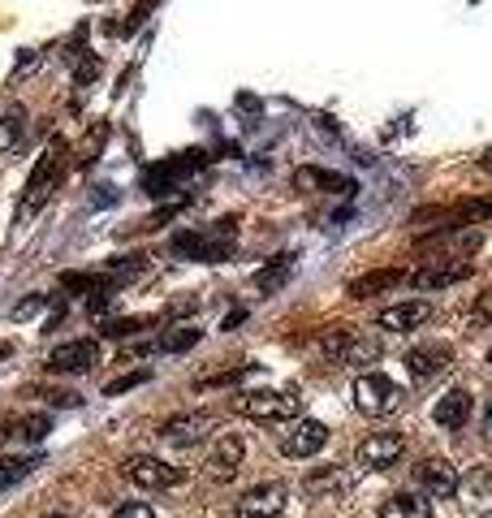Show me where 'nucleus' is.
<instances>
[{"label": "nucleus", "mask_w": 492, "mask_h": 518, "mask_svg": "<svg viewBox=\"0 0 492 518\" xmlns=\"http://www.w3.org/2000/svg\"><path fill=\"white\" fill-rule=\"evenodd\" d=\"M290 272H294V255H277L268 268L255 272V290H259V294H277L281 285L290 281Z\"/></svg>", "instance_id": "4be33fe9"}, {"label": "nucleus", "mask_w": 492, "mask_h": 518, "mask_svg": "<svg viewBox=\"0 0 492 518\" xmlns=\"http://www.w3.org/2000/svg\"><path fill=\"white\" fill-rule=\"evenodd\" d=\"M100 363V342L95 337H78V342H61L48 354V372L57 376H74V372H91Z\"/></svg>", "instance_id": "1a4fd4ad"}, {"label": "nucleus", "mask_w": 492, "mask_h": 518, "mask_svg": "<svg viewBox=\"0 0 492 518\" xmlns=\"http://www.w3.org/2000/svg\"><path fill=\"white\" fill-rule=\"evenodd\" d=\"M402 454H406V441L398 432H376L354 449V462H359L363 471H389V467H398Z\"/></svg>", "instance_id": "6e6552de"}, {"label": "nucleus", "mask_w": 492, "mask_h": 518, "mask_svg": "<svg viewBox=\"0 0 492 518\" xmlns=\"http://www.w3.org/2000/svg\"><path fill=\"white\" fill-rule=\"evenodd\" d=\"M354 406H359L363 415H393L402 406V389L393 385L389 376L367 372V376L354 380Z\"/></svg>", "instance_id": "20e7f679"}, {"label": "nucleus", "mask_w": 492, "mask_h": 518, "mask_svg": "<svg viewBox=\"0 0 492 518\" xmlns=\"http://www.w3.org/2000/svg\"><path fill=\"white\" fill-rule=\"evenodd\" d=\"M380 518H432V497L423 493H393L380 501Z\"/></svg>", "instance_id": "6ab92c4d"}, {"label": "nucleus", "mask_w": 492, "mask_h": 518, "mask_svg": "<svg viewBox=\"0 0 492 518\" xmlns=\"http://www.w3.org/2000/svg\"><path fill=\"white\" fill-rule=\"evenodd\" d=\"M484 518H492V510H488V514H484Z\"/></svg>", "instance_id": "ea45409f"}, {"label": "nucleus", "mask_w": 492, "mask_h": 518, "mask_svg": "<svg viewBox=\"0 0 492 518\" xmlns=\"http://www.w3.org/2000/svg\"><path fill=\"white\" fill-rule=\"evenodd\" d=\"M147 324H152L147 316H130V320H108V324H104V337H134L139 329H147Z\"/></svg>", "instance_id": "cd10ccee"}, {"label": "nucleus", "mask_w": 492, "mask_h": 518, "mask_svg": "<svg viewBox=\"0 0 492 518\" xmlns=\"http://www.w3.org/2000/svg\"><path fill=\"white\" fill-rule=\"evenodd\" d=\"M324 445H328V428L320 424V419H294L290 432L281 436L285 458H311V454H320Z\"/></svg>", "instance_id": "9b49d317"}, {"label": "nucleus", "mask_w": 492, "mask_h": 518, "mask_svg": "<svg viewBox=\"0 0 492 518\" xmlns=\"http://www.w3.org/2000/svg\"><path fill=\"white\" fill-rule=\"evenodd\" d=\"M449 363H454V350H449L445 342H428V346H415L406 354V372L415 380H432L449 372Z\"/></svg>", "instance_id": "f8f14e48"}, {"label": "nucleus", "mask_w": 492, "mask_h": 518, "mask_svg": "<svg viewBox=\"0 0 492 518\" xmlns=\"http://www.w3.org/2000/svg\"><path fill=\"white\" fill-rule=\"evenodd\" d=\"M31 65H35V48H22L18 65H13V78H18V74H26V70H31Z\"/></svg>", "instance_id": "f704fd0d"}, {"label": "nucleus", "mask_w": 492, "mask_h": 518, "mask_svg": "<svg viewBox=\"0 0 492 518\" xmlns=\"http://www.w3.org/2000/svg\"><path fill=\"white\" fill-rule=\"evenodd\" d=\"M39 307H44V294H31V298H22V303L9 311V316H13V320H26V316H35Z\"/></svg>", "instance_id": "2f4dec72"}, {"label": "nucleus", "mask_w": 492, "mask_h": 518, "mask_svg": "<svg viewBox=\"0 0 492 518\" xmlns=\"http://www.w3.org/2000/svg\"><path fill=\"white\" fill-rule=\"evenodd\" d=\"M415 484H419L423 497L449 501V497L458 493V467L449 458H423L419 467H415Z\"/></svg>", "instance_id": "0eeeda50"}, {"label": "nucleus", "mask_w": 492, "mask_h": 518, "mask_svg": "<svg viewBox=\"0 0 492 518\" xmlns=\"http://www.w3.org/2000/svg\"><path fill=\"white\" fill-rule=\"evenodd\" d=\"M285 497H290V488H285L281 480H268V484H255L246 488L242 501H238V518H281L285 510Z\"/></svg>", "instance_id": "9d476101"}, {"label": "nucleus", "mask_w": 492, "mask_h": 518, "mask_svg": "<svg viewBox=\"0 0 492 518\" xmlns=\"http://www.w3.org/2000/svg\"><path fill=\"white\" fill-rule=\"evenodd\" d=\"M212 432V415H173L160 424V436L173 445H195Z\"/></svg>", "instance_id": "f3484780"}, {"label": "nucleus", "mask_w": 492, "mask_h": 518, "mask_svg": "<svg viewBox=\"0 0 492 518\" xmlns=\"http://www.w3.org/2000/svg\"><path fill=\"white\" fill-rule=\"evenodd\" d=\"M199 342H203V329H195V324H177V329L156 337L152 350H160V354H186L190 346H199Z\"/></svg>", "instance_id": "412c9836"}, {"label": "nucleus", "mask_w": 492, "mask_h": 518, "mask_svg": "<svg viewBox=\"0 0 492 518\" xmlns=\"http://www.w3.org/2000/svg\"><path fill=\"white\" fill-rule=\"evenodd\" d=\"M26 139V108L13 104L5 117H0V152H18Z\"/></svg>", "instance_id": "5701e85b"}, {"label": "nucleus", "mask_w": 492, "mask_h": 518, "mask_svg": "<svg viewBox=\"0 0 492 518\" xmlns=\"http://www.w3.org/2000/svg\"><path fill=\"white\" fill-rule=\"evenodd\" d=\"M324 488H346V480H341L337 471H316V475H307V493H324Z\"/></svg>", "instance_id": "c85d7f7f"}, {"label": "nucleus", "mask_w": 492, "mask_h": 518, "mask_svg": "<svg viewBox=\"0 0 492 518\" xmlns=\"http://www.w3.org/2000/svg\"><path fill=\"white\" fill-rule=\"evenodd\" d=\"M126 480L130 484H139V488H173V484H182L186 480V471L182 467H173V462H164V458H152V454H134L126 458Z\"/></svg>", "instance_id": "39448f33"}, {"label": "nucleus", "mask_w": 492, "mask_h": 518, "mask_svg": "<svg viewBox=\"0 0 492 518\" xmlns=\"http://www.w3.org/2000/svg\"><path fill=\"white\" fill-rule=\"evenodd\" d=\"M436 428H445V432H458V428H467V419H471V393L467 389H449L445 398H436Z\"/></svg>", "instance_id": "2eb2a0df"}, {"label": "nucleus", "mask_w": 492, "mask_h": 518, "mask_svg": "<svg viewBox=\"0 0 492 518\" xmlns=\"http://www.w3.org/2000/svg\"><path fill=\"white\" fill-rule=\"evenodd\" d=\"M324 350L333 354L337 363H376L380 359V342L367 333H354V329H333L324 337Z\"/></svg>", "instance_id": "423d86ee"}, {"label": "nucleus", "mask_w": 492, "mask_h": 518, "mask_svg": "<svg viewBox=\"0 0 492 518\" xmlns=\"http://www.w3.org/2000/svg\"><path fill=\"white\" fill-rule=\"evenodd\" d=\"M229 406L246 419H259V424H294V419H303V398L281 389H246V393H234Z\"/></svg>", "instance_id": "f257e3e1"}, {"label": "nucleus", "mask_w": 492, "mask_h": 518, "mask_svg": "<svg viewBox=\"0 0 492 518\" xmlns=\"http://www.w3.org/2000/svg\"><path fill=\"white\" fill-rule=\"evenodd\" d=\"M462 277H471V259H454V264H441V259H436L432 268L415 272L410 285H415V290H445V285H454Z\"/></svg>", "instance_id": "a211bd4d"}, {"label": "nucleus", "mask_w": 492, "mask_h": 518, "mask_svg": "<svg viewBox=\"0 0 492 518\" xmlns=\"http://www.w3.org/2000/svg\"><path fill=\"white\" fill-rule=\"evenodd\" d=\"M432 320V303H423V298H415V303H398V307H385L376 316L380 329H389V333H410V329H419V324H428Z\"/></svg>", "instance_id": "4468645a"}, {"label": "nucleus", "mask_w": 492, "mask_h": 518, "mask_svg": "<svg viewBox=\"0 0 492 518\" xmlns=\"http://www.w3.org/2000/svg\"><path fill=\"white\" fill-rule=\"evenodd\" d=\"M61 156H65V143L57 139L48 147L44 156H39V165L31 169V177H26V195H22V216L39 212L48 203V195L57 190V177H61Z\"/></svg>", "instance_id": "7ed1b4c3"}, {"label": "nucleus", "mask_w": 492, "mask_h": 518, "mask_svg": "<svg viewBox=\"0 0 492 518\" xmlns=\"http://www.w3.org/2000/svg\"><path fill=\"white\" fill-rule=\"evenodd\" d=\"M95 208H108V203H117V190L113 186H108V182H100V186H95Z\"/></svg>", "instance_id": "72a5a7b5"}, {"label": "nucleus", "mask_w": 492, "mask_h": 518, "mask_svg": "<svg viewBox=\"0 0 492 518\" xmlns=\"http://www.w3.org/2000/svg\"><path fill=\"white\" fill-rule=\"evenodd\" d=\"M242 458H246V445L238 441V436L225 432L221 441L212 445V454H208V462H203V467H208L212 480H234L238 467H242Z\"/></svg>", "instance_id": "ddd939ff"}, {"label": "nucleus", "mask_w": 492, "mask_h": 518, "mask_svg": "<svg viewBox=\"0 0 492 518\" xmlns=\"http://www.w3.org/2000/svg\"><path fill=\"white\" fill-rule=\"evenodd\" d=\"M0 441H5V432H0Z\"/></svg>", "instance_id": "a19ab883"}, {"label": "nucleus", "mask_w": 492, "mask_h": 518, "mask_svg": "<svg viewBox=\"0 0 492 518\" xmlns=\"http://www.w3.org/2000/svg\"><path fill=\"white\" fill-rule=\"evenodd\" d=\"M95 74H100V61H95V57H87V61H82L78 70H74V83H78V87H87Z\"/></svg>", "instance_id": "473e14b6"}, {"label": "nucleus", "mask_w": 492, "mask_h": 518, "mask_svg": "<svg viewBox=\"0 0 492 518\" xmlns=\"http://www.w3.org/2000/svg\"><path fill=\"white\" fill-rule=\"evenodd\" d=\"M294 186H298V190H341V195H350V190H354L350 177L328 173V169H311V165L294 169Z\"/></svg>", "instance_id": "aec40b11"}, {"label": "nucleus", "mask_w": 492, "mask_h": 518, "mask_svg": "<svg viewBox=\"0 0 492 518\" xmlns=\"http://www.w3.org/2000/svg\"><path fill=\"white\" fill-rule=\"evenodd\" d=\"M488 363H492V350H488Z\"/></svg>", "instance_id": "58836bf2"}, {"label": "nucleus", "mask_w": 492, "mask_h": 518, "mask_svg": "<svg viewBox=\"0 0 492 518\" xmlns=\"http://www.w3.org/2000/svg\"><path fill=\"white\" fill-rule=\"evenodd\" d=\"M234 234H238V221L225 216V221H216L212 229H199V234H177L173 255L177 259H203V264H221V259L234 251Z\"/></svg>", "instance_id": "f03ea898"}, {"label": "nucleus", "mask_w": 492, "mask_h": 518, "mask_svg": "<svg viewBox=\"0 0 492 518\" xmlns=\"http://www.w3.org/2000/svg\"><path fill=\"white\" fill-rule=\"evenodd\" d=\"M35 467H39V458H5V462H0V493L13 488V484H22Z\"/></svg>", "instance_id": "393cba45"}, {"label": "nucleus", "mask_w": 492, "mask_h": 518, "mask_svg": "<svg viewBox=\"0 0 492 518\" xmlns=\"http://www.w3.org/2000/svg\"><path fill=\"white\" fill-rule=\"evenodd\" d=\"M480 165H484V169L492 173V152H484V160H480Z\"/></svg>", "instance_id": "e433bc0d"}, {"label": "nucleus", "mask_w": 492, "mask_h": 518, "mask_svg": "<svg viewBox=\"0 0 492 518\" xmlns=\"http://www.w3.org/2000/svg\"><path fill=\"white\" fill-rule=\"evenodd\" d=\"M203 165V156L199 152H186L182 160H169V165H156L152 173L143 177V190L147 195H169V186L177 182V177H186L190 169H199Z\"/></svg>", "instance_id": "dca6fc26"}, {"label": "nucleus", "mask_w": 492, "mask_h": 518, "mask_svg": "<svg viewBox=\"0 0 492 518\" xmlns=\"http://www.w3.org/2000/svg\"><path fill=\"white\" fill-rule=\"evenodd\" d=\"M48 432H52V419L48 415H22V424H18L22 441H44Z\"/></svg>", "instance_id": "bb28decb"}, {"label": "nucleus", "mask_w": 492, "mask_h": 518, "mask_svg": "<svg viewBox=\"0 0 492 518\" xmlns=\"http://www.w3.org/2000/svg\"><path fill=\"white\" fill-rule=\"evenodd\" d=\"M147 380H152L147 367H139V372H130V376H117V380H108V385H104V398H121V393L139 389V385H147Z\"/></svg>", "instance_id": "a878e982"}, {"label": "nucleus", "mask_w": 492, "mask_h": 518, "mask_svg": "<svg viewBox=\"0 0 492 518\" xmlns=\"http://www.w3.org/2000/svg\"><path fill=\"white\" fill-rule=\"evenodd\" d=\"M484 436L492 441V398H488V411H484Z\"/></svg>", "instance_id": "c9c22d12"}, {"label": "nucleus", "mask_w": 492, "mask_h": 518, "mask_svg": "<svg viewBox=\"0 0 492 518\" xmlns=\"http://www.w3.org/2000/svg\"><path fill=\"white\" fill-rule=\"evenodd\" d=\"M471 324H475V329H484V324H492V290H484L480 298H475V307H471Z\"/></svg>", "instance_id": "c756f323"}, {"label": "nucleus", "mask_w": 492, "mask_h": 518, "mask_svg": "<svg viewBox=\"0 0 492 518\" xmlns=\"http://www.w3.org/2000/svg\"><path fill=\"white\" fill-rule=\"evenodd\" d=\"M44 518H70V514H44Z\"/></svg>", "instance_id": "4c0bfd02"}, {"label": "nucleus", "mask_w": 492, "mask_h": 518, "mask_svg": "<svg viewBox=\"0 0 492 518\" xmlns=\"http://www.w3.org/2000/svg\"><path fill=\"white\" fill-rule=\"evenodd\" d=\"M406 277L398 268H385V272H367V277H359L350 285V294L354 298H367V294H376V290H389V285H402Z\"/></svg>", "instance_id": "b1692460"}, {"label": "nucleus", "mask_w": 492, "mask_h": 518, "mask_svg": "<svg viewBox=\"0 0 492 518\" xmlns=\"http://www.w3.org/2000/svg\"><path fill=\"white\" fill-rule=\"evenodd\" d=\"M113 518H156V510L147 501H126V506L113 510Z\"/></svg>", "instance_id": "7c9ffc66"}]
</instances>
